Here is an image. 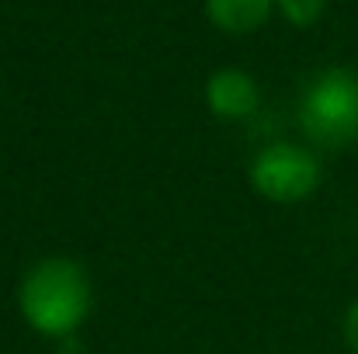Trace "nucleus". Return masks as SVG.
<instances>
[{
    "mask_svg": "<svg viewBox=\"0 0 358 354\" xmlns=\"http://www.w3.org/2000/svg\"><path fill=\"white\" fill-rule=\"evenodd\" d=\"M324 7H327V0H278L282 17L296 28H310L313 21H320Z\"/></svg>",
    "mask_w": 358,
    "mask_h": 354,
    "instance_id": "obj_6",
    "label": "nucleus"
},
{
    "mask_svg": "<svg viewBox=\"0 0 358 354\" xmlns=\"http://www.w3.org/2000/svg\"><path fill=\"white\" fill-rule=\"evenodd\" d=\"M299 128L313 146L345 149L358 142V73L348 66L320 70L299 98Z\"/></svg>",
    "mask_w": 358,
    "mask_h": 354,
    "instance_id": "obj_2",
    "label": "nucleus"
},
{
    "mask_svg": "<svg viewBox=\"0 0 358 354\" xmlns=\"http://www.w3.org/2000/svg\"><path fill=\"white\" fill-rule=\"evenodd\" d=\"M341 330H345V344L352 348V354H358V299L345 309V323H341Z\"/></svg>",
    "mask_w": 358,
    "mask_h": 354,
    "instance_id": "obj_7",
    "label": "nucleus"
},
{
    "mask_svg": "<svg viewBox=\"0 0 358 354\" xmlns=\"http://www.w3.org/2000/svg\"><path fill=\"white\" fill-rule=\"evenodd\" d=\"M21 320L45 341L77 337L80 323L91 316V278L70 257H45L21 278L17 288Z\"/></svg>",
    "mask_w": 358,
    "mask_h": 354,
    "instance_id": "obj_1",
    "label": "nucleus"
},
{
    "mask_svg": "<svg viewBox=\"0 0 358 354\" xmlns=\"http://www.w3.org/2000/svg\"><path fill=\"white\" fill-rule=\"evenodd\" d=\"M278 0H206V14L220 31L247 35L268 21Z\"/></svg>",
    "mask_w": 358,
    "mask_h": 354,
    "instance_id": "obj_5",
    "label": "nucleus"
},
{
    "mask_svg": "<svg viewBox=\"0 0 358 354\" xmlns=\"http://www.w3.org/2000/svg\"><path fill=\"white\" fill-rule=\"evenodd\" d=\"M250 184L261 198L292 205L317 191L320 184V163L306 146L296 142H268L250 160Z\"/></svg>",
    "mask_w": 358,
    "mask_h": 354,
    "instance_id": "obj_3",
    "label": "nucleus"
},
{
    "mask_svg": "<svg viewBox=\"0 0 358 354\" xmlns=\"http://www.w3.org/2000/svg\"><path fill=\"white\" fill-rule=\"evenodd\" d=\"M257 101H261V94H257L254 77L237 66H223L206 80V105L223 121H240V118L254 115Z\"/></svg>",
    "mask_w": 358,
    "mask_h": 354,
    "instance_id": "obj_4",
    "label": "nucleus"
}]
</instances>
